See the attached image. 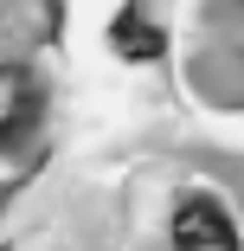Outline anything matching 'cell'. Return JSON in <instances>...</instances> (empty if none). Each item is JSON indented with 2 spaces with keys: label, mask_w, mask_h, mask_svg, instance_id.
<instances>
[{
  "label": "cell",
  "mask_w": 244,
  "mask_h": 251,
  "mask_svg": "<svg viewBox=\"0 0 244 251\" xmlns=\"http://www.w3.org/2000/svg\"><path fill=\"white\" fill-rule=\"evenodd\" d=\"M39 110H45L39 77L20 71V65H0V142H20V135L39 123Z\"/></svg>",
  "instance_id": "cell-2"
},
{
  "label": "cell",
  "mask_w": 244,
  "mask_h": 251,
  "mask_svg": "<svg viewBox=\"0 0 244 251\" xmlns=\"http://www.w3.org/2000/svg\"><path fill=\"white\" fill-rule=\"evenodd\" d=\"M116 45H129L135 58H155V52H161V39L141 26V20H122V26H116Z\"/></svg>",
  "instance_id": "cell-3"
},
{
  "label": "cell",
  "mask_w": 244,
  "mask_h": 251,
  "mask_svg": "<svg viewBox=\"0 0 244 251\" xmlns=\"http://www.w3.org/2000/svg\"><path fill=\"white\" fill-rule=\"evenodd\" d=\"M174 251H238V226L219 200L193 193L186 206L174 213Z\"/></svg>",
  "instance_id": "cell-1"
}]
</instances>
